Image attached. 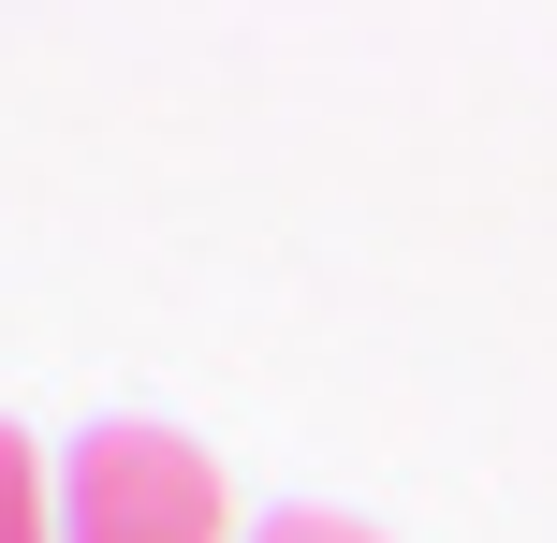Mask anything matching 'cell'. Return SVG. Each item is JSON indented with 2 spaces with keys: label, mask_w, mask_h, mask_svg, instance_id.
Instances as JSON below:
<instances>
[{
  "label": "cell",
  "mask_w": 557,
  "mask_h": 543,
  "mask_svg": "<svg viewBox=\"0 0 557 543\" xmlns=\"http://www.w3.org/2000/svg\"><path fill=\"white\" fill-rule=\"evenodd\" d=\"M59 543H221V470L176 427H88L59 470Z\"/></svg>",
  "instance_id": "cell-1"
},
{
  "label": "cell",
  "mask_w": 557,
  "mask_h": 543,
  "mask_svg": "<svg viewBox=\"0 0 557 543\" xmlns=\"http://www.w3.org/2000/svg\"><path fill=\"white\" fill-rule=\"evenodd\" d=\"M0 543H59V529H45V470H29L15 427H0Z\"/></svg>",
  "instance_id": "cell-2"
},
{
  "label": "cell",
  "mask_w": 557,
  "mask_h": 543,
  "mask_svg": "<svg viewBox=\"0 0 557 543\" xmlns=\"http://www.w3.org/2000/svg\"><path fill=\"white\" fill-rule=\"evenodd\" d=\"M250 543H382V529H352V515H264Z\"/></svg>",
  "instance_id": "cell-3"
}]
</instances>
